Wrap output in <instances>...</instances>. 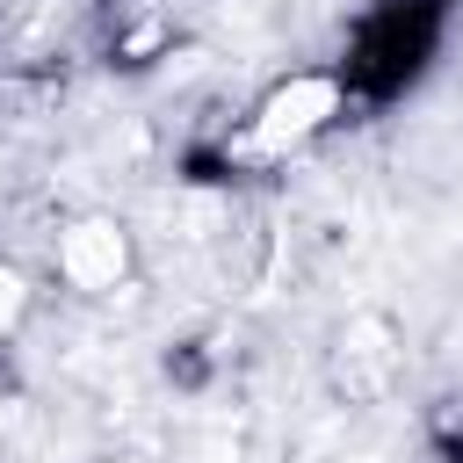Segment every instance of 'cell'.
I'll use <instances>...</instances> for the list:
<instances>
[{"mask_svg":"<svg viewBox=\"0 0 463 463\" xmlns=\"http://www.w3.org/2000/svg\"><path fill=\"white\" fill-rule=\"evenodd\" d=\"M333 116H340V80H333V72H297V80H282V87L260 101L253 145H260V152H289V145L318 137Z\"/></svg>","mask_w":463,"mask_h":463,"instance_id":"1","label":"cell"},{"mask_svg":"<svg viewBox=\"0 0 463 463\" xmlns=\"http://www.w3.org/2000/svg\"><path fill=\"white\" fill-rule=\"evenodd\" d=\"M130 268V239L109 224V217H80L65 239H58V275L72 289H116Z\"/></svg>","mask_w":463,"mask_h":463,"instance_id":"2","label":"cell"},{"mask_svg":"<svg viewBox=\"0 0 463 463\" xmlns=\"http://www.w3.org/2000/svg\"><path fill=\"white\" fill-rule=\"evenodd\" d=\"M22 311H29V282H22L14 268H0V333H14Z\"/></svg>","mask_w":463,"mask_h":463,"instance_id":"3","label":"cell"}]
</instances>
